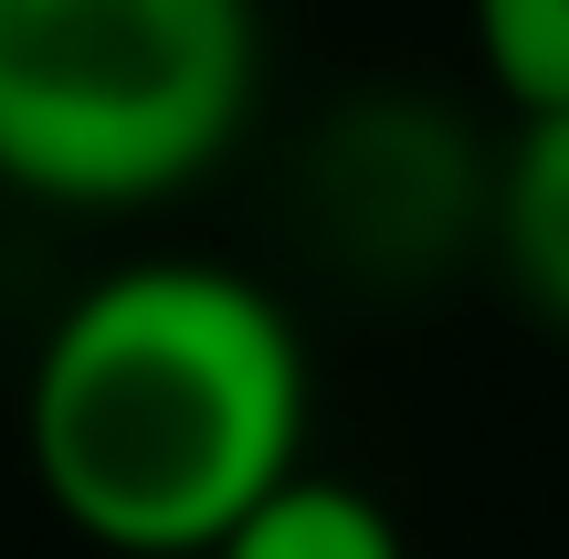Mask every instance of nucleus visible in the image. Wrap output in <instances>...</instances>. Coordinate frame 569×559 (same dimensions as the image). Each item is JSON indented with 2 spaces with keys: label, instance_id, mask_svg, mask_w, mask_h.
<instances>
[{
  "label": "nucleus",
  "instance_id": "obj_1",
  "mask_svg": "<svg viewBox=\"0 0 569 559\" xmlns=\"http://www.w3.org/2000/svg\"><path fill=\"white\" fill-rule=\"evenodd\" d=\"M21 443L96 549L211 559L306 465V338L232 264H117L53 317Z\"/></svg>",
  "mask_w": 569,
  "mask_h": 559
},
{
  "label": "nucleus",
  "instance_id": "obj_2",
  "mask_svg": "<svg viewBox=\"0 0 569 559\" xmlns=\"http://www.w3.org/2000/svg\"><path fill=\"white\" fill-rule=\"evenodd\" d=\"M264 84L253 0H0V180L138 211L232 159Z\"/></svg>",
  "mask_w": 569,
  "mask_h": 559
},
{
  "label": "nucleus",
  "instance_id": "obj_3",
  "mask_svg": "<svg viewBox=\"0 0 569 559\" xmlns=\"http://www.w3.org/2000/svg\"><path fill=\"white\" fill-rule=\"evenodd\" d=\"M306 201H317V243L348 274L422 286L432 264L496 232V148H475L465 117L422 96H369L317 138Z\"/></svg>",
  "mask_w": 569,
  "mask_h": 559
},
{
  "label": "nucleus",
  "instance_id": "obj_4",
  "mask_svg": "<svg viewBox=\"0 0 569 559\" xmlns=\"http://www.w3.org/2000/svg\"><path fill=\"white\" fill-rule=\"evenodd\" d=\"M496 264L569 338V117H528L496 148Z\"/></svg>",
  "mask_w": 569,
  "mask_h": 559
},
{
  "label": "nucleus",
  "instance_id": "obj_5",
  "mask_svg": "<svg viewBox=\"0 0 569 559\" xmlns=\"http://www.w3.org/2000/svg\"><path fill=\"white\" fill-rule=\"evenodd\" d=\"M211 559H411V549H401V528H390L380 497H359V486L306 476V465H296V476H284Z\"/></svg>",
  "mask_w": 569,
  "mask_h": 559
},
{
  "label": "nucleus",
  "instance_id": "obj_6",
  "mask_svg": "<svg viewBox=\"0 0 569 559\" xmlns=\"http://www.w3.org/2000/svg\"><path fill=\"white\" fill-rule=\"evenodd\" d=\"M475 53L517 106V127L569 117V0H475Z\"/></svg>",
  "mask_w": 569,
  "mask_h": 559
}]
</instances>
